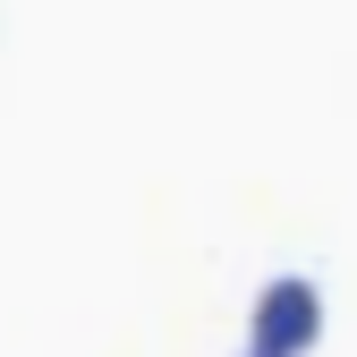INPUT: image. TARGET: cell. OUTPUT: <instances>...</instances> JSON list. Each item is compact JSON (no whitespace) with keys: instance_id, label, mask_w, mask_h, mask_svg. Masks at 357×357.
I'll list each match as a JSON object with an SVG mask.
<instances>
[{"instance_id":"6da1fadb","label":"cell","mask_w":357,"mask_h":357,"mask_svg":"<svg viewBox=\"0 0 357 357\" xmlns=\"http://www.w3.org/2000/svg\"><path fill=\"white\" fill-rule=\"evenodd\" d=\"M324 340V289L306 281V273H281V281H264L255 306H247V349L264 357H306Z\"/></svg>"},{"instance_id":"7a4b0ae2","label":"cell","mask_w":357,"mask_h":357,"mask_svg":"<svg viewBox=\"0 0 357 357\" xmlns=\"http://www.w3.org/2000/svg\"><path fill=\"white\" fill-rule=\"evenodd\" d=\"M247 357H264V349H247Z\"/></svg>"}]
</instances>
